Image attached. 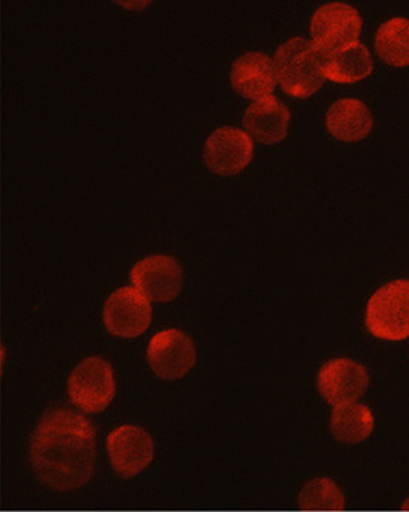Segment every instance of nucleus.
Returning a JSON list of instances; mask_svg holds the SVG:
<instances>
[{
    "label": "nucleus",
    "mask_w": 409,
    "mask_h": 512,
    "mask_svg": "<svg viewBox=\"0 0 409 512\" xmlns=\"http://www.w3.org/2000/svg\"><path fill=\"white\" fill-rule=\"evenodd\" d=\"M30 460L39 480L51 489H79L94 474L96 429L81 414L50 411L33 432Z\"/></svg>",
    "instance_id": "nucleus-1"
},
{
    "label": "nucleus",
    "mask_w": 409,
    "mask_h": 512,
    "mask_svg": "<svg viewBox=\"0 0 409 512\" xmlns=\"http://www.w3.org/2000/svg\"><path fill=\"white\" fill-rule=\"evenodd\" d=\"M277 82L296 99H307L322 88L325 54L304 38H292L274 54Z\"/></svg>",
    "instance_id": "nucleus-2"
},
{
    "label": "nucleus",
    "mask_w": 409,
    "mask_h": 512,
    "mask_svg": "<svg viewBox=\"0 0 409 512\" xmlns=\"http://www.w3.org/2000/svg\"><path fill=\"white\" fill-rule=\"evenodd\" d=\"M366 328L386 341L409 338V280H395L378 289L366 307Z\"/></svg>",
    "instance_id": "nucleus-3"
},
{
    "label": "nucleus",
    "mask_w": 409,
    "mask_h": 512,
    "mask_svg": "<svg viewBox=\"0 0 409 512\" xmlns=\"http://www.w3.org/2000/svg\"><path fill=\"white\" fill-rule=\"evenodd\" d=\"M67 389L70 401L85 413L106 410L117 392L112 365L97 356L84 359L70 374Z\"/></svg>",
    "instance_id": "nucleus-4"
},
{
    "label": "nucleus",
    "mask_w": 409,
    "mask_h": 512,
    "mask_svg": "<svg viewBox=\"0 0 409 512\" xmlns=\"http://www.w3.org/2000/svg\"><path fill=\"white\" fill-rule=\"evenodd\" d=\"M310 30L313 44L328 56L356 44L362 32V18L346 3H326L314 12Z\"/></svg>",
    "instance_id": "nucleus-5"
},
{
    "label": "nucleus",
    "mask_w": 409,
    "mask_h": 512,
    "mask_svg": "<svg viewBox=\"0 0 409 512\" xmlns=\"http://www.w3.org/2000/svg\"><path fill=\"white\" fill-rule=\"evenodd\" d=\"M195 361L194 343L179 329H164L149 341L148 362L161 379H182L194 368Z\"/></svg>",
    "instance_id": "nucleus-6"
},
{
    "label": "nucleus",
    "mask_w": 409,
    "mask_h": 512,
    "mask_svg": "<svg viewBox=\"0 0 409 512\" xmlns=\"http://www.w3.org/2000/svg\"><path fill=\"white\" fill-rule=\"evenodd\" d=\"M130 279L133 288L149 301L169 303L182 289L183 271L172 256L152 255L131 268Z\"/></svg>",
    "instance_id": "nucleus-7"
},
{
    "label": "nucleus",
    "mask_w": 409,
    "mask_h": 512,
    "mask_svg": "<svg viewBox=\"0 0 409 512\" xmlns=\"http://www.w3.org/2000/svg\"><path fill=\"white\" fill-rule=\"evenodd\" d=\"M103 320L115 337H139L151 325V301L131 286L118 289L106 301Z\"/></svg>",
    "instance_id": "nucleus-8"
},
{
    "label": "nucleus",
    "mask_w": 409,
    "mask_h": 512,
    "mask_svg": "<svg viewBox=\"0 0 409 512\" xmlns=\"http://www.w3.org/2000/svg\"><path fill=\"white\" fill-rule=\"evenodd\" d=\"M106 447L112 468L122 478L136 477L154 460V441L139 426H119L109 434Z\"/></svg>",
    "instance_id": "nucleus-9"
},
{
    "label": "nucleus",
    "mask_w": 409,
    "mask_h": 512,
    "mask_svg": "<svg viewBox=\"0 0 409 512\" xmlns=\"http://www.w3.org/2000/svg\"><path fill=\"white\" fill-rule=\"evenodd\" d=\"M366 368L347 358L332 359L320 368L317 387L328 404H353L368 389Z\"/></svg>",
    "instance_id": "nucleus-10"
},
{
    "label": "nucleus",
    "mask_w": 409,
    "mask_h": 512,
    "mask_svg": "<svg viewBox=\"0 0 409 512\" xmlns=\"http://www.w3.org/2000/svg\"><path fill=\"white\" fill-rule=\"evenodd\" d=\"M253 142L246 131L222 127L207 137L204 161L219 175H235L252 160Z\"/></svg>",
    "instance_id": "nucleus-11"
},
{
    "label": "nucleus",
    "mask_w": 409,
    "mask_h": 512,
    "mask_svg": "<svg viewBox=\"0 0 409 512\" xmlns=\"http://www.w3.org/2000/svg\"><path fill=\"white\" fill-rule=\"evenodd\" d=\"M277 76L274 60L261 51L238 57L231 67V84L246 99L258 100L273 94Z\"/></svg>",
    "instance_id": "nucleus-12"
},
{
    "label": "nucleus",
    "mask_w": 409,
    "mask_h": 512,
    "mask_svg": "<svg viewBox=\"0 0 409 512\" xmlns=\"http://www.w3.org/2000/svg\"><path fill=\"white\" fill-rule=\"evenodd\" d=\"M291 112L274 96L250 105L243 115V126L256 142L274 145L288 136Z\"/></svg>",
    "instance_id": "nucleus-13"
},
{
    "label": "nucleus",
    "mask_w": 409,
    "mask_h": 512,
    "mask_svg": "<svg viewBox=\"0 0 409 512\" xmlns=\"http://www.w3.org/2000/svg\"><path fill=\"white\" fill-rule=\"evenodd\" d=\"M374 120L365 103L341 99L329 108L326 127L332 136L343 142H359L371 133Z\"/></svg>",
    "instance_id": "nucleus-14"
},
{
    "label": "nucleus",
    "mask_w": 409,
    "mask_h": 512,
    "mask_svg": "<svg viewBox=\"0 0 409 512\" xmlns=\"http://www.w3.org/2000/svg\"><path fill=\"white\" fill-rule=\"evenodd\" d=\"M374 69L371 53L365 45L356 42L323 60V75L338 84H354L371 75Z\"/></svg>",
    "instance_id": "nucleus-15"
},
{
    "label": "nucleus",
    "mask_w": 409,
    "mask_h": 512,
    "mask_svg": "<svg viewBox=\"0 0 409 512\" xmlns=\"http://www.w3.org/2000/svg\"><path fill=\"white\" fill-rule=\"evenodd\" d=\"M374 414L366 405H337L332 411L331 432L338 441L347 444L362 443L374 431Z\"/></svg>",
    "instance_id": "nucleus-16"
},
{
    "label": "nucleus",
    "mask_w": 409,
    "mask_h": 512,
    "mask_svg": "<svg viewBox=\"0 0 409 512\" xmlns=\"http://www.w3.org/2000/svg\"><path fill=\"white\" fill-rule=\"evenodd\" d=\"M375 48L383 62L396 67L409 66V20L392 18L381 24Z\"/></svg>",
    "instance_id": "nucleus-17"
},
{
    "label": "nucleus",
    "mask_w": 409,
    "mask_h": 512,
    "mask_svg": "<svg viewBox=\"0 0 409 512\" xmlns=\"http://www.w3.org/2000/svg\"><path fill=\"white\" fill-rule=\"evenodd\" d=\"M298 504L305 511H341L346 507V499L334 481L317 478L301 490Z\"/></svg>",
    "instance_id": "nucleus-18"
},
{
    "label": "nucleus",
    "mask_w": 409,
    "mask_h": 512,
    "mask_svg": "<svg viewBox=\"0 0 409 512\" xmlns=\"http://www.w3.org/2000/svg\"><path fill=\"white\" fill-rule=\"evenodd\" d=\"M404 510H409V499L407 502H405L404 504Z\"/></svg>",
    "instance_id": "nucleus-19"
}]
</instances>
